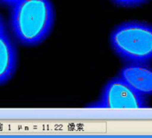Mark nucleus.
<instances>
[{"label":"nucleus","mask_w":152,"mask_h":138,"mask_svg":"<svg viewBox=\"0 0 152 138\" xmlns=\"http://www.w3.org/2000/svg\"><path fill=\"white\" fill-rule=\"evenodd\" d=\"M54 20L50 0H20L11 6L10 25L16 39L27 46L42 43L49 36Z\"/></svg>","instance_id":"nucleus-1"},{"label":"nucleus","mask_w":152,"mask_h":138,"mask_svg":"<svg viewBox=\"0 0 152 138\" xmlns=\"http://www.w3.org/2000/svg\"><path fill=\"white\" fill-rule=\"evenodd\" d=\"M113 51L128 63L152 61V25L142 21H126L114 28L110 35Z\"/></svg>","instance_id":"nucleus-2"},{"label":"nucleus","mask_w":152,"mask_h":138,"mask_svg":"<svg viewBox=\"0 0 152 138\" xmlns=\"http://www.w3.org/2000/svg\"><path fill=\"white\" fill-rule=\"evenodd\" d=\"M98 109H144L147 101L133 90L122 79L117 77L110 80L103 87L99 100L93 104Z\"/></svg>","instance_id":"nucleus-3"},{"label":"nucleus","mask_w":152,"mask_h":138,"mask_svg":"<svg viewBox=\"0 0 152 138\" xmlns=\"http://www.w3.org/2000/svg\"><path fill=\"white\" fill-rule=\"evenodd\" d=\"M118 77L136 93L144 96L152 95V68L146 63H127Z\"/></svg>","instance_id":"nucleus-4"},{"label":"nucleus","mask_w":152,"mask_h":138,"mask_svg":"<svg viewBox=\"0 0 152 138\" xmlns=\"http://www.w3.org/2000/svg\"><path fill=\"white\" fill-rule=\"evenodd\" d=\"M16 67V47L7 33H4L0 36V86L12 79L15 73Z\"/></svg>","instance_id":"nucleus-5"},{"label":"nucleus","mask_w":152,"mask_h":138,"mask_svg":"<svg viewBox=\"0 0 152 138\" xmlns=\"http://www.w3.org/2000/svg\"><path fill=\"white\" fill-rule=\"evenodd\" d=\"M113 4L121 7H135L146 3L148 0H110Z\"/></svg>","instance_id":"nucleus-6"},{"label":"nucleus","mask_w":152,"mask_h":138,"mask_svg":"<svg viewBox=\"0 0 152 138\" xmlns=\"http://www.w3.org/2000/svg\"><path fill=\"white\" fill-rule=\"evenodd\" d=\"M20 0H0V3L3 4H5V5H8V6H12L14 4H16L17 2H19Z\"/></svg>","instance_id":"nucleus-7"},{"label":"nucleus","mask_w":152,"mask_h":138,"mask_svg":"<svg viewBox=\"0 0 152 138\" xmlns=\"http://www.w3.org/2000/svg\"><path fill=\"white\" fill-rule=\"evenodd\" d=\"M6 33V29H5V25H4V22L2 19V17L0 16V36Z\"/></svg>","instance_id":"nucleus-8"}]
</instances>
